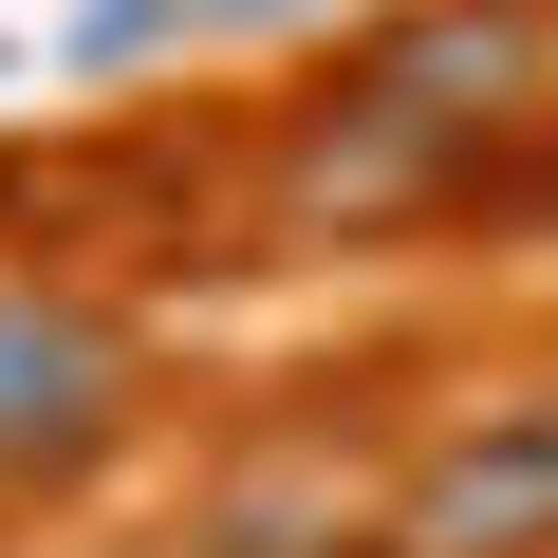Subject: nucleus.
I'll return each mask as SVG.
<instances>
[{"label":"nucleus","mask_w":558,"mask_h":558,"mask_svg":"<svg viewBox=\"0 0 558 558\" xmlns=\"http://www.w3.org/2000/svg\"><path fill=\"white\" fill-rule=\"evenodd\" d=\"M186 20H223V0H94V20H75V57H94V75H131V57H168Z\"/></svg>","instance_id":"20e7f679"},{"label":"nucleus","mask_w":558,"mask_h":558,"mask_svg":"<svg viewBox=\"0 0 558 558\" xmlns=\"http://www.w3.org/2000/svg\"><path fill=\"white\" fill-rule=\"evenodd\" d=\"M539 94V20L521 0H428V20H391L373 57H354V112H391V131H484V112H521Z\"/></svg>","instance_id":"f03ea898"},{"label":"nucleus","mask_w":558,"mask_h":558,"mask_svg":"<svg viewBox=\"0 0 558 558\" xmlns=\"http://www.w3.org/2000/svg\"><path fill=\"white\" fill-rule=\"evenodd\" d=\"M223 20H317V0H223Z\"/></svg>","instance_id":"39448f33"},{"label":"nucleus","mask_w":558,"mask_h":558,"mask_svg":"<svg viewBox=\"0 0 558 558\" xmlns=\"http://www.w3.org/2000/svg\"><path fill=\"white\" fill-rule=\"evenodd\" d=\"M112 410H131V354H112V317L38 299V279H0V484L94 465V447H112Z\"/></svg>","instance_id":"f257e3e1"},{"label":"nucleus","mask_w":558,"mask_h":558,"mask_svg":"<svg viewBox=\"0 0 558 558\" xmlns=\"http://www.w3.org/2000/svg\"><path fill=\"white\" fill-rule=\"evenodd\" d=\"M539 539H558V391L539 410H484L410 484V521H391V558H539Z\"/></svg>","instance_id":"7ed1b4c3"}]
</instances>
